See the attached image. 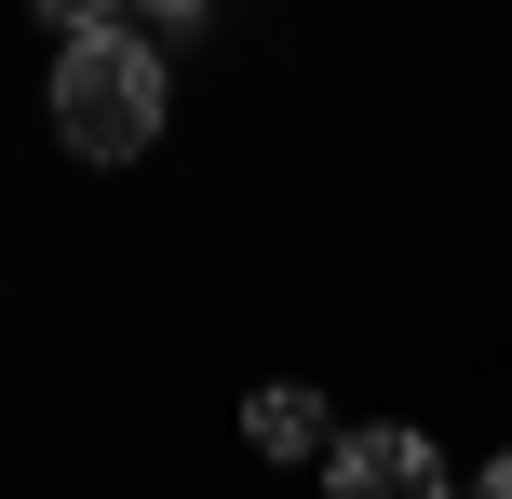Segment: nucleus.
Instances as JSON below:
<instances>
[{"mask_svg": "<svg viewBox=\"0 0 512 499\" xmlns=\"http://www.w3.org/2000/svg\"><path fill=\"white\" fill-rule=\"evenodd\" d=\"M54 135L81 162H135L162 135V41L149 27H108V14H54Z\"/></svg>", "mask_w": 512, "mask_h": 499, "instance_id": "nucleus-1", "label": "nucleus"}, {"mask_svg": "<svg viewBox=\"0 0 512 499\" xmlns=\"http://www.w3.org/2000/svg\"><path fill=\"white\" fill-rule=\"evenodd\" d=\"M324 499H459L445 486V459H432V432H337V459H324Z\"/></svg>", "mask_w": 512, "mask_h": 499, "instance_id": "nucleus-2", "label": "nucleus"}, {"mask_svg": "<svg viewBox=\"0 0 512 499\" xmlns=\"http://www.w3.org/2000/svg\"><path fill=\"white\" fill-rule=\"evenodd\" d=\"M324 432H337L324 392H256V405H243V446H256V459H310Z\"/></svg>", "mask_w": 512, "mask_h": 499, "instance_id": "nucleus-3", "label": "nucleus"}, {"mask_svg": "<svg viewBox=\"0 0 512 499\" xmlns=\"http://www.w3.org/2000/svg\"><path fill=\"white\" fill-rule=\"evenodd\" d=\"M472 499H512V446H499V459H486V473H472Z\"/></svg>", "mask_w": 512, "mask_h": 499, "instance_id": "nucleus-4", "label": "nucleus"}]
</instances>
